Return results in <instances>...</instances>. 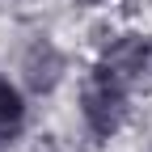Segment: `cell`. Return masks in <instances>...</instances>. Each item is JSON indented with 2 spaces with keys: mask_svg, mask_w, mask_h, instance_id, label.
<instances>
[{
  "mask_svg": "<svg viewBox=\"0 0 152 152\" xmlns=\"http://www.w3.org/2000/svg\"><path fill=\"white\" fill-rule=\"evenodd\" d=\"M85 123L93 127V135H114V131L123 127V118H127V93H123V85L114 80V76H106V72H97L93 80L85 85Z\"/></svg>",
  "mask_w": 152,
  "mask_h": 152,
  "instance_id": "6da1fadb",
  "label": "cell"
},
{
  "mask_svg": "<svg viewBox=\"0 0 152 152\" xmlns=\"http://www.w3.org/2000/svg\"><path fill=\"white\" fill-rule=\"evenodd\" d=\"M102 72L114 76L118 85L152 89V42L148 38H118V42L106 51Z\"/></svg>",
  "mask_w": 152,
  "mask_h": 152,
  "instance_id": "7a4b0ae2",
  "label": "cell"
},
{
  "mask_svg": "<svg viewBox=\"0 0 152 152\" xmlns=\"http://www.w3.org/2000/svg\"><path fill=\"white\" fill-rule=\"evenodd\" d=\"M21 72H26V85H30L34 93H47V89L59 85V76H64V55L55 51V42L42 38V42H34V47L26 51Z\"/></svg>",
  "mask_w": 152,
  "mask_h": 152,
  "instance_id": "3957f363",
  "label": "cell"
},
{
  "mask_svg": "<svg viewBox=\"0 0 152 152\" xmlns=\"http://www.w3.org/2000/svg\"><path fill=\"white\" fill-rule=\"evenodd\" d=\"M21 114H26V106H21V97H17V89L9 80H0V140L21 127Z\"/></svg>",
  "mask_w": 152,
  "mask_h": 152,
  "instance_id": "277c9868",
  "label": "cell"
}]
</instances>
